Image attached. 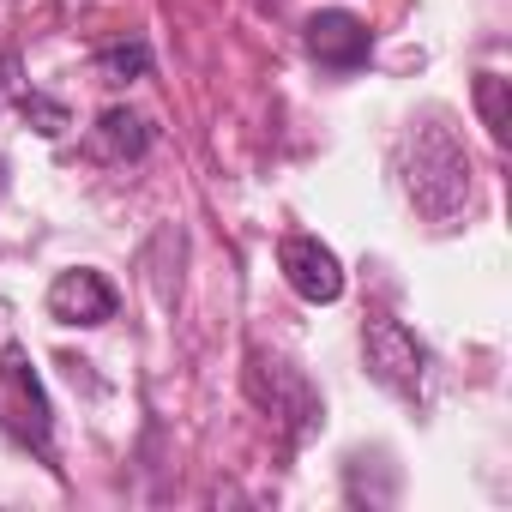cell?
<instances>
[{"label":"cell","instance_id":"cell-4","mask_svg":"<svg viewBox=\"0 0 512 512\" xmlns=\"http://www.w3.org/2000/svg\"><path fill=\"white\" fill-rule=\"evenodd\" d=\"M362 362H368V374H374L386 392H398V398H422V386H428V350H422V338H416L404 320H392V314H374V320L362 326Z\"/></svg>","mask_w":512,"mask_h":512},{"label":"cell","instance_id":"cell-12","mask_svg":"<svg viewBox=\"0 0 512 512\" xmlns=\"http://www.w3.org/2000/svg\"><path fill=\"white\" fill-rule=\"evenodd\" d=\"M7 97H19V55L0 49V103H7Z\"/></svg>","mask_w":512,"mask_h":512},{"label":"cell","instance_id":"cell-3","mask_svg":"<svg viewBox=\"0 0 512 512\" xmlns=\"http://www.w3.org/2000/svg\"><path fill=\"white\" fill-rule=\"evenodd\" d=\"M247 392L260 410H272V422H284V440L302 446L320 422H326V404L314 398V386L284 362V356H266V350H247Z\"/></svg>","mask_w":512,"mask_h":512},{"label":"cell","instance_id":"cell-10","mask_svg":"<svg viewBox=\"0 0 512 512\" xmlns=\"http://www.w3.org/2000/svg\"><path fill=\"white\" fill-rule=\"evenodd\" d=\"M476 109H482V127L494 145L512 139V109H506V79L500 73H476Z\"/></svg>","mask_w":512,"mask_h":512},{"label":"cell","instance_id":"cell-6","mask_svg":"<svg viewBox=\"0 0 512 512\" xmlns=\"http://www.w3.org/2000/svg\"><path fill=\"white\" fill-rule=\"evenodd\" d=\"M302 43H308V55H314L326 73H356V67H368V55H374V31H368L356 13H344V7L314 13V19L302 25Z\"/></svg>","mask_w":512,"mask_h":512},{"label":"cell","instance_id":"cell-7","mask_svg":"<svg viewBox=\"0 0 512 512\" xmlns=\"http://www.w3.org/2000/svg\"><path fill=\"white\" fill-rule=\"evenodd\" d=\"M115 308H121V290L91 266H73L49 284V320L61 326H109Z\"/></svg>","mask_w":512,"mask_h":512},{"label":"cell","instance_id":"cell-1","mask_svg":"<svg viewBox=\"0 0 512 512\" xmlns=\"http://www.w3.org/2000/svg\"><path fill=\"white\" fill-rule=\"evenodd\" d=\"M398 157H404L398 163L404 169V193H410V205L422 217L452 223L470 205V157H464V145L446 127H416Z\"/></svg>","mask_w":512,"mask_h":512},{"label":"cell","instance_id":"cell-8","mask_svg":"<svg viewBox=\"0 0 512 512\" xmlns=\"http://www.w3.org/2000/svg\"><path fill=\"white\" fill-rule=\"evenodd\" d=\"M157 145V127L139 115V109H103L97 115V127H91V151L97 157H109V163H139L145 151Z\"/></svg>","mask_w":512,"mask_h":512},{"label":"cell","instance_id":"cell-2","mask_svg":"<svg viewBox=\"0 0 512 512\" xmlns=\"http://www.w3.org/2000/svg\"><path fill=\"white\" fill-rule=\"evenodd\" d=\"M0 428H7L19 446H31L49 470H61L55 464V410H49V392H43L25 344L0 350Z\"/></svg>","mask_w":512,"mask_h":512},{"label":"cell","instance_id":"cell-9","mask_svg":"<svg viewBox=\"0 0 512 512\" xmlns=\"http://www.w3.org/2000/svg\"><path fill=\"white\" fill-rule=\"evenodd\" d=\"M91 73L103 85H139V79H151V43L145 37H115L91 55Z\"/></svg>","mask_w":512,"mask_h":512},{"label":"cell","instance_id":"cell-11","mask_svg":"<svg viewBox=\"0 0 512 512\" xmlns=\"http://www.w3.org/2000/svg\"><path fill=\"white\" fill-rule=\"evenodd\" d=\"M13 103H19V115H25L43 139H61V133L73 127L67 103H55V97H43V91H25V85H19V97H13Z\"/></svg>","mask_w":512,"mask_h":512},{"label":"cell","instance_id":"cell-5","mask_svg":"<svg viewBox=\"0 0 512 512\" xmlns=\"http://www.w3.org/2000/svg\"><path fill=\"white\" fill-rule=\"evenodd\" d=\"M278 272H284V284H290L302 302H314V308H326V302L344 296V266H338V253H332L320 235H308V229H290V235L278 241Z\"/></svg>","mask_w":512,"mask_h":512}]
</instances>
